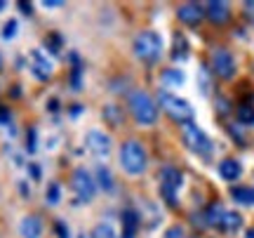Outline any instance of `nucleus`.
<instances>
[{
  "instance_id": "dca6fc26",
  "label": "nucleus",
  "mask_w": 254,
  "mask_h": 238,
  "mask_svg": "<svg viewBox=\"0 0 254 238\" xmlns=\"http://www.w3.org/2000/svg\"><path fill=\"white\" fill-rule=\"evenodd\" d=\"M243 227V217L238 215V212H224V217L219 222V229L226 231V234H233Z\"/></svg>"
},
{
  "instance_id": "a878e982",
  "label": "nucleus",
  "mask_w": 254,
  "mask_h": 238,
  "mask_svg": "<svg viewBox=\"0 0 254 238\" xmlns=\"http://www.w3.org/2000/svg\"><path fill=\"white\" fill-rule=\"evenodd\" d=\"M165 238H189V236H186V229L177 224V227H170V229L165 231Z\"/></svg>"
},
{
  "instance_id": "7ed1b4c3",
  "label": "nucleus",
  "mask_w": 254,
  "mask_h": 238,
  "mask_svg": "<svg viewBox=\"0 0 254 238\" xmlns=\"http://www.w3.org/2000/svg\"><path fill=\"white\" fill-rule=\"evenodd\" d=\"M160 52H163V38L158 36L155 31H141L134 38V55L141 62L153 64V62H158Z\"/></svg>"
},
{
  "instance_id": "f257e3e1",
  "label": "nucleus",
  "mask_w": 254,
  "mask_h": 238,
  "mask_svg": "<svg viewBox=\"0 0 254 238\" xmlns=\"http://www.w3.org/2000/svg\"><path fill=\"white\" fill-rule=\"evenodd\" d=\"M146 151L136 139H129L120 147V165L127 174H141L146 170Z\"/></svg>"
},
{
  "instance_id": "b1692460",
  "label": "nucleus",
  "mask_w": 254,
  "mask_h": 238,
  "mask_svg": "<svg viewBox=\"0 0 254 238\" xmlns=\"http://www.w3.org/2000/svg\"><path fill=\"white\" fill-rule=\"evenodd\" d=\"M92 238H116V231L111 229L109 224H97L92 229Z\"/></svg>"
},
{
  "instance_id": "423d86ee",
  "label": "nucleus",
  "mask_w": 254,
  "mask_h": 238,
  "mask_svg": "<svg viewBox=\"0 0 254 238\" xmlns=\"http://www.w3.org/2000/svg\"><path fill=\"white\" fill-rule=\"evenodd\" d=\"M182 137H184V144H186V147H189L193 154H198V156H205V158L212 154V142H209V137L198 128V125H195V123H189V125H184Z\"/></svg>"
},
{
  "instance_id": "a211bd4d",
  "label": "nucleus",
  "mask_w": 254,
  "mask_h": 238,
  "mask_svg": "<svg viewBox=\"0 0 254 238\" xmlns=\"http://www.w3.org/2000/svg\"><path fill=\"white\" fill-rule=\"evenodd\" d=\"M189 57V40L182 36V33H174V45H172V59L177 62H184Z\"/></svg>"
},
{
  "instance_id": "9d476101",
  "label": "nucleus",
  "mask_w": 254,
  "mask_h": 238,
  "mask_svg": "<svg viewBox=\"0 0 254 238\" xmlns=\"http://www.w3.org/2000/svg\"><path fill=\"white\" fill-rule=\"evenodd\" d=\"M52 62L47 59L40 50H36V52H31V71H33V76H36L38 80H47L50 76H52Z\"/></svg>"
},
{
  "instance_id": "f704fd0d",
  "label": "nucleus",
  "mask_w": 254,
  "mask_h": 238,
  "mask_svg": "<svg viewBox=\"0 0 254 238\" xmlns=\"http://www.w3.org/2000/svg\"><path fill=\"white\" fill-rule=\"evenodd\" d=\"M2 9H5V2H2V0H0V12H2Z\"/></svg>"
},
{
  "instance_id": "c85d7f7f",
  "label": "nucleus",
  "mask_w": 254,
  "mask_h": 238,
  "mask_svg": "<svg viewBox=\"0 0 254 238\" xmlns=\"http://www.w3.org/2000/svg\"><path fill=\"white\" fill-rule=\"evenodd\" d=\"M9 118H12V116H9V111L5 109V106H0V125H7Z\"/></svg>"
},
{
  "instance_id": "473e14b6",
  "label": "nucleus",
  "mask_w": 254,
  "mask_h": 238,
  "mask_svg": "<svg viewBox=\"0 0 254 238\" xmlns=\"http://www.w3.org/2000/svg\"><path fill=\"white\" fill-rule=\"evenodd\" d=\"M245 14L250 19H254V2H245Z\"/></svg>"
},
{
  "instance_id": "5701e85b",
  "label": "nucleus",
  "mask_w": 254,
  "mask_h": 238,
  "mask_svg": "<svg viewBox=\"0 0 254 238\" xmlns=\"http://www.w3.org/2000/svg\"><path fill=\"white\" fill-rule=\"evenodd\" d=\"M59 201H62V186L57 182H52L47 186V203H50V205H57Z\"/></svg>"
},
{
  "instance_id": "4be33fe9",
  "label": "nucleus",
  "mask_w": 254,
  "mask_h": 238,
  "mask_svg": "<svg viewBox=\"0 0 254 238\" xmlns=\"http://www.w3.org/2000/svg\"><path fill=\"white\" fill-rule=\"evenodd\" d=\"M238 120L243 125H254V106L252 104H240L238 106Z\"/></svg>"
},
{
  "instance_id": "9b49d317",
  "label": "nucleus",
  "mask_w": 254,
  "mask_h": 238,
  "mask_svg": "<svg viewBox=\"0 0 254 238\" xmlns=\"http://www.w3.org/2000/svg\"><path fill=\"white\" fill-rule=\"evenodd\" d=\"M202 14H205V9H202V5H198V2H186V5H182L179 12H177V17L182 19L184 24H189V26H198Z\"/></svg>"
},
{
  "instance_id": "72a5a7b5",
  "label": "nucleus",
  "mask_w": 254,
  "mask_h": 238,
  "mask_svg": "<svg viewBox=\"0 0 254 238\" xmlns=\"http://www.w3.org/2000/svg\"><path fill=\"white\" fill-rule=\"evenodd\" d=\"M245 238H254V227H252V229H247V234H245Z\"/></svg>"
},
{
  "instance_id": "f03ea898",
  "label": "nucleus",
  "mask_w": 254,
  "mask_h": 238,
  "mask_svg": "<svg viewBox=\"0 0 254 238\" xmlns=\"http://www.w3.org/2000/svg\"><path fill=\"white\" fill-rule=\"evenodd\" d=\"M129 109H132L139 125H153L158 120V104L153 101L151 94H146L141 90L129 94Z\"/></svg>"
},
{
  "instance_id": "aec40b11",
  "label": "nucleus",
  "mask_w": 254,
  "mask_h": 238,
  "mask_svg": "<svg viewBox=\"0 0 254 238\" xmlns=\"http://www.w3.org/2000/svg\"><path fill=\"white\" fill-rule=\"evenodd\" d=\"M73 66H71V87L75 92L82 90V64L78 62V55H73Z\"/></svg>"
},
{
  "instance_id": "2f4dec72",
  "label": "nucleus",
  "mask_w": 254,
  "mask_h": 238,
  "mask_svg": "<svg viewBox=\"0 0 254 238\" xmlns=\"http://www.w3.org/2000/svg\"><path fill=\"white\" fill-rule=\"evenodd\" d=\"M19 7H21V12H24V14H31V12H33V7H31V2H24V0L19 2Z\"/></svg>"
},
{
  "instance_id": "ddd939ff",
  "label": "nucleus",
  "mask_w": 254,
  "mask_h": 238,
  "mask_svg": "<svg viewBox=\"0 0 254 238\" xmlns=\"http://www.w3.org/2000/svg\"><path fill=\"white\" fill-rule=\"evenodd\" d=\"M19 234L21 238H40L43 236V220L38 215H28L19 224Z\"/></svg>"
},
{
  "instance_id": "bb28decb",
  "label": "nucleus",
  "mask_w": 254,
  "mask_h": 238,
  "mask_svg": "<svg viewBox=\"0 0 254 238\" xmlns=\"http://www.w3.org/2000/svg\"><path fill=\"white\" fill-rule=\"evenodd\" d=\"M12 36H17V21L14 19H9L7 24H5V28H2V38L5 40H9Z\"/></svg>"
},
{
  "instance_id": "2eb2a0df",
  "label": "nucleus",
  "mask_w": 254,
  "mask_h": 238,
  "mask_svg": "<svg viewBox=\"0 0 254 238\" xmlns=\"http://www.w3.org/2000/svg\"><path fill=\"white\" fill-rule=\"evenodd\" d=\"M184 80H186V76L179 69H165L160 74V82L165 87H179V85H184Z\"/></svg>"
},
{
  "instance_id": "f3484780",
  "label": "nucleus",
  "mask_w": 254,
  "mask_h": 238,
  "mask_svg": "<svg viewBox=\"0 0 254 238\" xmlns=\"http://www.w3.org/2000/svg\"><path fill=\"white\" fill-rule=\"evenodd\" d=\"M136 227H139V215L134 210H125L123 215V238H134Z\"/></svg>"
},
{
  "instance_id": "0eeeda50",
  "label": "nucleus",
  "mask_w": 254,
  "mask_h": 238,
  "mask_svg": "<svg viewBox=\"0 0 254 238\" xmlns=\"http://www.w3.org/2000/svg\"><path fill=\"white\" fill-rule=\"evenodd\" d=\"M73 191H75V196H78L80 203L94 201L97 182H94V177L90 174L87 167H75V172H73Z\"/></svg>"
},
{
  "instance_id": "7c9ffc66",
  "label": "nucleus",
  "mask_w": 254,
  "mask_h": 238,
  "mask_svg": "<svg viewBox=\"0 0 254 238\" xmlns=\"http://www.w3.org/2000/svg\"><path fill=\"white\" fill-rule=\"evenodd\" d=\"M43 5H45V7H62L64 2L62 0H43Z\"/></svg>"
},
{
  "instance_id": "412c9836",
  "label": "nucleus",
  "mask_w": 254,
  "mask_h": 238,
  "mask_svg": "<svg viewBox=\"0 0 254 238\" xmlns=\"http://www.w3.org/2000/svg\"><path fill=\"white\" fill-rule=\"evenodd\" d=\"M224 208L219 205V203H214V205H209L207 210H205V222H207L209 227H219V222H221V217H224Z\"/></svg>"
},
{
  "instance_id": "4468645a",
  "label": "nucleus",
  "mask_w": 254,
  "mask_h": 238,
  "mask_svg": "<svg viewBox=\"0 0 254 238\" xmlns=\"http://www.w3.org/2000/svg\"><path fill=\"white\" fill-rule=\"evenodd\" d=\"M219 174L226 182H236V179H240V174H243V165L236 158H226V160L219 163Z\"/></svg>"
},
{
  "instance_id": "cd10ccee",
  "label": "nucleus",
  "mask_w": 254,
  "mask_h": 238,
  "mask_svg": "<svg viewBox=\"0 0 254 238\" xmlns=\"http://www.w3.org/2000/svg\"><path fill=\"white\" fill-rule=\"evenodd\" d=\"M57 234H59V238H71V234H68V229H66V227H64L62 222H57Z\"/></svg>"
},
{
  "instance_id": "39448f33",
  "label": "nucleus",
  "mask_w": 254,
  "mask_h": 238,
  "mask_svg": "<svg viewBox=\"0 0 254 238\" xmlns=\"http://www.w3.org/2000/svg\"><path fill=\"white\" fill-rule=\"evenodd\" d=\"M160 193H163L165 203L170 205V208H177L179 205V201H177V191H179V186L184 184V174L177 170V167H172V165H167V167H163V172H160Z\"/></svg>"
},
{
  "instance_id": "6e6552de",
  "label": "nucleus",
  "mask_w": 254,
  "mask_h": 238,
  "mask_svg": "<svg viewBox=\"0 0 254 238\" xmlns=\"http://www.w3.org/2000/svg\"><path fill=\"white\" fill-rule=\"evenodd\" d=\"M212 69H214V74H217L219 78L228 80V78L236 76V59H233V55H231L228 50L217 47V50L212 52Z\"/></svg>"
},
{
  "instance_id": "393cba45",
  "label": "nucleus",
  "mask_w": 254,
  "mask_h": 238,
  "mask_svg": "<svg viewBox=\"0 0 254 238\" xmlns=\"http://www.w3.org/2000/svg\"><path fill=\"white\" fill-rule=\"evenodd\" d=\"M97 177H99L101 189H106V191H109V189H113V177H111V172L106 170V167H104V165H101L99 170H97Z\"/></svg>"
},
{
  "instance_id": "f8f14e48",
  "label": "nucleus",
  "mask_w": 254,
  "mask_h": 238,
  "mask_svg": "<svg viewBox=\"0 0 254 238\" xmlns=\"http://www.w3.org/2000/svg\"><path fill=\"white\" fill-rule=\"evenodd\" d=\"M205 14H207L214 24H226L228 17H231V7L228 2H221V0H212L205 5Z\"/></svg>"
},
{
  "instance_id": "1a4fd4ad",
  "label": "nucleus",
  "mask_w": 254,
  "mask_h": 238,
  "mask_svg": "<svg viewBox=\"0 0 254 238\" xmlns=\"http://www.w3.org/2000/svg\"><path fill=\"white\" fill-rule=\"evenodd\" d=\"M85 139H87V149H90L94 156H99V158L109 156L111 139H109V135H106V132H101V130H90Z\"/></svg>"
},
{
  "instance_id": "6ab92c4d",
  "label": "nucleus",
  "mask_w": 254,
  "mask_h": 238,
  "mask_svg": "<svg viewBox=\"0 0 254 238\" xmlns=\"http://www.w3.org/2000/svg\"><path fill=\"white\" fill-rule=\"evenodd\" d=\"M231 196H233V201L240 203V205H254V191L247 189V186H233V189H231Z\"/></svg>"
},
{
  "instance_id": "c756f323",
  "label": "nucleus",
  "mask_w": 254,
  "mask_h": 238,
  "mask_svg": "<svg viewBox=\"0 0 254 238\" xmlns=\"http://www.w3.org/2000/svg\"><path fill=\"white\" fill-rule=\"evenodd\" d=\"M28 151H36V130H28Z\"/></svg>"
},
{
  "instance_id": "20e7f679",
  "label": "nucleus",
  "mask_w": 254,
  "mask_h": 238,
  "mask_svg": "<svg viewBox=\"0 0 254 238\" xmlns=\"http://www.w3.org/2000/svg\"><path fill=\"white\" fill-rule=\"evenodd\" d=\"M158 101H160V106L165 109V113H167L172 120H177V123L189 125L190 120H193V109H190L189 101L182 99V97H174L170 92H160Z\"/></svg>"
}]
</instances>
